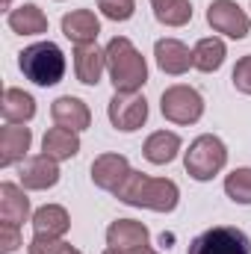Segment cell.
<instances>
[{
    "mask_svg": "<svg viewBox=\"0 0 251 254\" xmlns=\"http://www.w3.org/2000/svg\"><path fill=\"white\" fill-rule=\"evenodd\" d=\"M133 254H160V252H154L151 246H145V249H139V252H133Z\"/></svg>",
    "mask_w": 251,
    "mask_h": 254,
    "instance_id": "30",
    "label": "cell"
},
{
    "mask_svg": "<svg viewBox=\"0 0 251 254\" xmlns=\"http://www.w3.org/2000/svg\"><path fill=\"white\" fill-rule=\"evenodd\" d=\"M192 57H195V68L204 71V74H213L225 65L228 57V48L219 36H207V39H198V45L192 48Z\"/></svg>",
    "mask_w": 251,
    "mask_h": 254,
    "instance_id": "23",
    "label": "cell"
},
{
    "mask_svg": "<svg viewBox=\"0 0 251 254\" xmlns=\"http://www.w3.org/2000/svg\"><path fill=\"white\" fill-rule=\"evenodd\" d=\"M6 24L18 36H42V33H48V15L36 3H21L18 9H12L6 15Z\"/></svg>",
    "mask_w": 251,
    "mask_h": 254,
    "instance_id": "22",
    "label": "cell"
},
{
    "mask_svg": "<svg viewBox=\"0 0 251 254\" xmlns=\"http://www.w3.org/2000/svg\"><path fill=\"white\" fill-rule=\"evenodd\" d=\"M33 145V130L24 125H6L0 130V166L9 169L15 163L27 160V151Z\"/></svg>",
    "mask_w": 251,
    "mask_h": 254,
    "instance_id": "13",
    "label": "cell"
},
{
    "mask_svg": "<svg viewBox=\"0 0 251 254\" xmlns=\"http://www.w3.org/2000/svg\"><path fill=\"white\" fill-rule=\"evenodd\" d=\"M51 119H54V125L77 130V133H83L86 127L92 125V113H89L86 101H80V98H74V95H63V98L54 101Z\"/></svg>",
    "mask_w": 251,
    "mask_h": 254,
    "instance_id": "16",
    "label": "cell"
},
{
    "mask_svg": "<svg viewBox=\"0 0 251 254\" xmlns=\"http://www.w3.org/2000/svg\"><path fill=\"white\" fill-rule=\"evenodd\" d=\"M160 113L172 125H195L204 116V98H201L198 89L184 86V83L169 86L160 95Z\"/></svg>",
    "mask_w": 251,
    "mask_h": 254,
    "instance_id": "5",
    "label": "cell"
},
{
    "mask_svg": "<svg viewBox=\"0 0 251 254\" xmlns=\"http://www.w3.org/2000/svg\"><path fill=\"white\" fill-rule=\"evenodd\" d=\"M42 154H48L51 160L65 163L71 157L80 154V133L77 130H68V127H51L42 139Z\"/></svg>",
    "mask_w": 251,
    "mask_h": 254,
    "instance_id": "21",
    "label": "cell"
},
{
    "mask_svg": "<svg viewBox=\"0 0 251 254\" xmlns=\"http://www.w3.org/2000/svg\"><path fill=\"white\" fill-rule=\"evenodd\" d=\"M107 71V54L98 45H74V74L83 86H98Z\"/></svg>",
    "mask_w": 251,
    "mask_h": 254,
    "instance_id": "15",
    "label": "cell"
},
{
    "mask_svg": "<svg viewBox=\"0 0 251 254\" xmlns=\"http://www.w3.org/2000/svg\"><path fill=\"white\" fill-rule=\"evenodd\" d=\"M127 207H142L154 213H172L181 204V187L169 178H151L142 172H130L125 184L113 192Z\"/></svg>",
    "mask_w": 251,
    "mask_h": 254,
    "instance_id": "1",
    "label": "cell"
},
{
    "mask_svg": "<svg viewBox=\"0 0 251 254\" xmlns=\"http://www.w3.org/2000/svg\"><path fill=\"white\" fill-rule=\"evenodd\" d=\"M18 181L24 190L42 192V190H54L60 184V163L51 160L48 154H36V157H27L18 169Z\"/></svg>",
    "mask_w": 251,
    "mask_h": 254,
    "instance_id": "9",
    "label": "cell"
},
{
    "mask_svg": "<svg viewBox=\"0 0 251 254\" xmlns=\"http://www.w3.org/2000/svg\"><path fill=\"white\" fill-rule=\"evenodd\" d=\"M18 68L30 83L48 89L65 77V54L54 42H33L18 54Z\"/></svg>",
    "mask_w": 251,
    "mask_h": 254,
    "instance_id": "3",
    "label": "cell"
},
{
    "mask_svg": "<svg viewBox=\"0 0 251 254\" xmlns=\"http://www.w3.org/2000/svg\"><path fill=\"white\" fill-rule=\"evenodd\" d=\"M63 36L74 45H95L101 36V21L92 9H74L63 15Z\"/></svg>",
    "mask_w": 251,
    "mask_h": 254,
    "instance_id": "14",
    "label": "cell"
},
{
    "mask_svg": "<svg viewBox=\"0 0 251 254\" xmlns=\"http://www.w3.org/2000/svg\"><path fill=\"white\" fill-rule=\"evenodd\" d=\"M60 254H83V252H77L74 246H68V243H63V249H60Z\"/></svg>",
    "mask_w": 251,
    "mask_h": 254,
    "instance_id": "29",
    "label": "cell"
},
{
    "mask_svg": "<svg viewBox=\"0 0 251 254\" xmlns=\"http://www.w3.org/2000/svg\"><path fill=\"white\" fill-rule=\"evenodd\" d=\"M107 116H110V122H113L116 130L133 133V130H139L148 122V101L139 92H116L110 98Z\"/></svg>",
    "mask_w": 251,
    "mask_h": 254,
    "instance_id": "8",
    "label": "cell"
},
{
    "mask_svg": "<svg viewBox=\"0 0 251 254\" xmlns=\"http://www.w3.org/2000/svg\"><path fill=\"white\" fill-rule=\"evenodd\" d=\"M33 234L36 237H51V240H63L71 228V216L63 204H45L33 213Z\"/></svg>",
    "mask_w": 251,
    "mask_h": 254,
    "instance_id": "18",
    "label": "cell"
},
{
    "mask_svg": "<svg viewBox=\"0 0 251 254\" xmlns=\"http://www.w3.org/2000/svg\"><path fill=\"white\" fill-rule=\"evenodd\" d=\"M3 9H9V12H12V0H3Z\"/></svg>",
    "mask_w": 251,
    "mask_h": 254,
    "instance_id": "31",
    "label": "cell"
},
{
    "mask_svg": "<svg viewBox=\"0 0 251 254\" xmlns=\"http://www.w3.org/2000/svg\"><path fill=\"white\" fill-rule=\"evenodd\" d=\"M207 24L216 33H222L228 39H237V42L251 33V15L237 0H213L207 6Z\"/></svg>",
    "mask_w": 251,
    "mask_h": 254,
    "instance_id": "7",
    "label": "cell"
},
{
    "mask_svg": "<svg viewBox=\"0 0 251 254\" xmlns=\"http://www.w3.org/2000/svg\"><path fill=\"white\" fill-rule=\"evenodd\" d=\"M104 254H122V252H116V249H107V252H104Z\"/></svg>",
    "mask_w": 251,
    "mask_h": 254,
    "instance_id": "32",
    "label": "cell"
},
{
    "mask_svg": "<svg viewBox=\"0 0 251 254\" xmlns=\"http://www.w3.org/2000/svg\"><path fill=\"white\" fill-rule=\"evenodd\" d=\"M225 166H228V148L213 133H204V136L192 139L189 151H184V169H187L189 178L198 181V184L213 181Z\"/></svg>",
    "mask_w": 251,
    "mask_h": 254,
    "instance_id": "4",
    "label": "cell"
},
{
    "mask_svg": "<svg viewBox=\"0 0 251 254\" xmlns=\"http://www.w3.org/2000/svg\"><path fill=\"white\" fill-rule=\"evenodd\" d=\"M130 172H133V169H130V163H127L125 154H101V157L92 163V184L104 192H116L125 184V178Z\"/></svg>",
    "mask_w": 251,
    "mask_h": 254,
    "instance_id": "12",
    "label": "cell"
},
{
    "mask_svg": "<svg viewBox=\"0 0 251 254\" xmlns=\"http://www.w3.org/2000/svg\"><path fill=\"white\" fill-rule=\"evenodd\" d=\"M24 246L21 240V225H12V222H0V252L12 254Z\"/></svg>",
    "mask_w": 251,
    "mask_h": 254,
    "instance_id": "28",
    "label": "cell"
},
{
    "mask_svg": "<svg viewBox=\"0 0 251 254\" xmlns=\"http://www.w3.org/2000/svg\"><path fill=\"white\" fill-rule=\"evenodd\" d=\"M98 12L110 21H130L136 12V0H98Z\"/></svg>",
    "mask_w": 251,
    "mask_h": 254,
    "instance_id": "26",
    "label": "cell"
},
{
    "mask_svg": "<svg viewBox=\"0 0 251 254\" xmlns=\"http://www.w3.org/2000/svg\"><path fill=\"white\" fill-rule=\"evenodd\" d=\"M225 195H228L234 204H243V207L251 204V169L249 166L234 169V172L225 178Z\"/></svg>",
    "mask_w": 251,
    "mask_h": 254,
    "instance_id": "25",
    "label": "cell"
},
{
    "mask_svg": "<svg viewBox=\"0 0 251 254\" xmlns=\"http://www.w3.org/2000/svg\"><path fill=\"white\" fill-rule=\"evenodd\" d=\"M104 54H107V74L116 92H139L148 83V63L127 36L110 39Z\"/></svg>",
    "mask_w": 251,
    "mask_h": 254,
    "instance_id": "2",
    "label": "cell"
},
{
    "mask_svg": "<svg viewBox=\"0 0 251 254\" xmlns=\"http://www.w3.org/2000/svg\"><path fill=\"white\" fill-rule=\"evenodd\" d=\"M181 148H184V142L175 130H154L142 145V157L154 166H169L172 160H178Z\"/></svg>",
    "mask_w": 251,
    "mask_h": 254,
    "instance_id": "17",
    "label": "cell"
},
{
    "mask_svg": "<svg viewBox=\"0 0 251 254\" xmlns=\"http://www.w3.org/2000/svg\"><path fill=\"white\" fill-rule=\"evenodd\" d=\"M107 246L122 254H133L145 246H151V231L136 219H116L107 228Z\"/></svg>",
    "mask_w": 251,
    "mask_h": 254,
    "instance_id": "10",
    "label": "cell"
},
{
    "mask_svg": "<svg viewBox=\"0 0 251 254\" xmlns=\"http://www.w3.org/2000/svg\"><path fill=\"white\" fill-rule=\"evenodd\" d=\"M0 116L6 119V125H27L36 116V98L24 89L9 86L0 98Z\"/></svg>",
    "mask_w": 251,
    "mask_h": 254,
    "instance_id": "20",
    "label": "cell"
},
{
    "mask_svg": "<svg viewBox=\"0 0 251 254\" xmlns=\"http://www.w3.org/2000/svg\"><path fill=\"white\" fill-rule=\"evenodd\" d=\"M187 254H251V240L246 231L231 228V225H216L201 231Z\"/></svg>",
    "mask_w": 251,
    "mask_h": 254,
    "instance_id": "6",
    "label": "cell"
},
{
    "mask_svg": "<svg viewBox=\"0 0 251 254\" xmlns=\"http://www.w3.org/2000/svg\"><path fill=\"white\" fill-rule=\"evenodd\" d=\"M154 18L163 27H187L192 21V3L189 0H151Z\"/></svg>",
    "mask_w": 251,
    "mask_h": 254,
    "instance_id": "24",
    "label": "cell"
},
{
    "mask_svg": "<svg viewBox=\"0 0 251 254\" xmlns=\"http://www.w3.org/2000/svg\"><path fill=\"white\" fill-rule=\"evenodd\" d=\"M231 80H234V89H237V92L251 95V54L237 60L234 71H231Z\"/></svg>",
    "mask_w": 251,
    "mask_h": 254,
    "instance_id": "27",
    "label": "cell"
},
{
    "mask_svg": "<svg viewBox=\"0 0 251 254\" xmlns=\"http://www.w3.org/2000/svg\"><path fill=\"white\" fill-rule=\"evenodd\" d=\"M27 219H33V210H30V198H27L24 187L3 181L0 184V222L24 225Z\"/></svg>",
    "mask_w": 251,
    "mask_h": 254,
    "instance_id": "19",
    "label": "cell"
},
{
    "mask_svg": "<svg viewBox=\"0 0 251 254\" xmlns=\"http://www.w3.org/2000/svg\"><path fill=\"white\" fill-rule=\"evenodd\" d=\"M154 60L163 74H172V77H181L189 68H195V57L181 39H160L154 45Z\"/></svg>",
    "mask_w": 251,
    "mask_h": 254,
    "instance_id": "11",
    "label": "cell"
}]
</instances>
